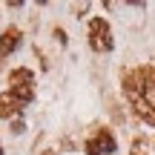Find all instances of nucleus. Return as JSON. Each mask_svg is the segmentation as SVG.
I'll use <instances>...</instances> for the list:
<instances>
[{
  "instance_id": "nucleus-2",
  "label": "nucleus",
  "mask_w": 155,
  "mask_h": 155,
  "mask_svg": "<svg viewBox=\"0 0 155 155\" xmlns=\"http://www.w3.org/2000/svg\"><path fill=\"white\" fill-rule=\"evenodd\" d=\"M89 46L95 52H109L112 49V32H109V23L104 17H92L89 20Z\"/></svg>"
},
{
  "instance_id": "nucleus-6",
  "label": "nucleus",
  "mask_w": 155,
  "mask_h": 155,
  "mask_svg": "<svg viewBox=\"0 0 155 155\" xmlns=\"http://www.w3.org/2000/svg\"><path fill=\"white\" fill-rule=\"evenodd\" d=\"M9 83H12V89H29V86H35V75L20 66L9 75Z\"/></svg>"
},
{
  "instance_id": "nucleus-1",
  "label": "nucleus",
  "mask_w": 155,
  "mask_h": 155,
  "mask_svg": "<svg viewBox=\"0 0 155 155\" xmlns=\"http://www.w3.org/2000/svg\"><path fill=\"white\" fill-rule=\"evenodd\" d=\"M124 95L132 101L135 112L155 127V69L144 66L124 75Z\"/></svg>"
},
{
  "instance_id": "nucleus-5",
  "label": "nucleus",
  "mask_w": 155,
  "mask_h": 155,
  "mask_svg": "<svg viewBox=\"0 0 155 155\" xmlns=\"http://www.w3.org/2000/svg\"><path fill=\"white\" fill-rule=\"evenodd\" d=\"M20 109H23V104L12 92H3V95H0V118H15Z\"/></svg>"
},
{
  "instance_id": "nucleus-3",
  "label": "nucleus",
  "mask_w": 155,
  "mask_h": 155,
  "mask_svg": "<svg viewBox=\"0 0 155 155\" xmlns=\"http://www.w3.org/2000/svg\"><path fill=\"white\" fill-rule=\"evenodd\" d=\"M115 147L118 144H115L109 129H98V132L86 141V155H109V152H115Z\"/></svg>"
},
{
  "instance_id": "nucleus-7",
  "label": "nucleus",
  "mask_w": 155,
  "mask_h": 155,
  "mask_svg": "<svg viewBox=\"0 0 155 155\" xmlns=\"http://www.w3.org/2000/svg\"><path fill=\"white\" fill-rule=\"evenodd\" d=\"M144 147H147V141L141 138V141H135V150H132V155H147L144 152Z\"/></svg>"
},
{
  "instance_id": "nucleus-4",
  "label": "nucleus",
  "mask_w": 155,
  "mask_h": 155,
  "mask_svg": "<svg viewBox=\"0 0 155 155\" xmlns=\"http://www.w3.org/2000/svg\"><path fill=\"white\" fill-rule=\"evenodd\" d=\"M17 46H20V29H17V26H9L3 35H0V58H9Z\"/></svg>"
},
{
  "instance_id": "nucleus-8",
  "label": "nucleus",
  "mask_w": 155,
  "mask_h": 155,
  "mask_svg": "<svg viewBox=\"0 0 155 155\" xmlns=\"http://www.w3.org/2000/svg\"><path fill=\"white\" fill-rule=\"evenodd\" d=\"M0 155H3V152H0Z\"/></svg>"
}]
</instances>
